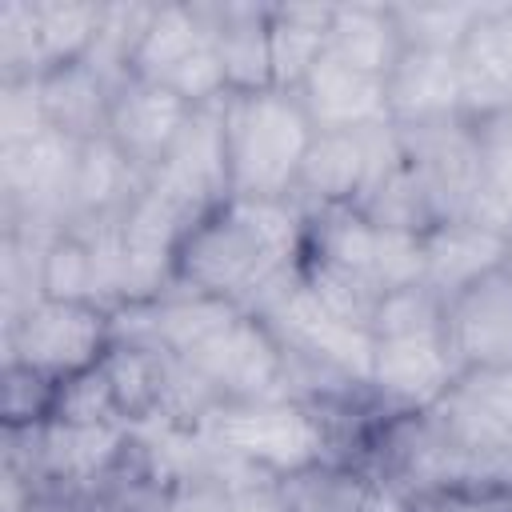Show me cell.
I'll list each match as a JSON object with an SVG mask.
<instances>
[{
  "label": "cell",
  "mask_w": 512,
  "mask_h": 512,
  "mask_svg": "<svg viewBox=\"0 0 512 512\" xmlns=\"http://www.w3.org/2000/svg\"><path fill=\"white\" fill-rule=\"evenodd\" d=\"M300 264L304 208L296 200H224L184 232L172 288L220 296L256 312L300 276Z\"/></svg>",
  "instance_id": "cell-1"
},
{
  "label": "cell",
  "mask_w": 512,
  "mask_h": 512,
  "mask_svg": "<svg viewBox=\"0 0 512 512\" xmlns=\"http://www.w3.org/2000/svg\"><path fill=\"white\" fill-rule=\"evenodd\" d=\"M228 200H292L300 164L316 136L292 92H228L220 100Z\"/></svg>",
  "instance_id": "cell-2"
},
{
  "label": "cell",
  "mask_w": 512,
  "mask_h": 512,
  "mask_svg": "<svg viewBox=\"0 0 512 512\" xmlns=\"http://www.w3.org/2000/svg\"><path fill=\"white\" fill-rule=\"evenodd\" d=\"M116 344V312L92 300H28L16 316H8L4 360L28 364L32 372L64 384L88 368H96Z\"/></svg>",
  "instance_id": "cell-3"
},
{
  "label": "cell",
  "mask_w": 512,
  "mask_h": 512,
  "mask_svg": "<svg viewBox=\"0 0 512 512\" xmlns=\"http://www.w3.org/2000/svg\"><path fill=\"white\" fill-rule=\"evenodd\" d=\"M220 404H256L292 396V360L272 332V324L256 312H240L224 332H216L204 348L184 360Z\"/></svg>",
  "instance_id": "cell-4"
},
{
  "label": "cell",
  "mask_w": 512,
  "mask_h": 512,
  "mask_svg": "<svg viewBox=\"0 0 512 512\" xmlns=\"http://www.w3.org/2000/svg\"><path fill=\"white\" fill-rule=\"evenodd\" d=\"M104 4L60 0H4L0 4V64L4 80L44 76L52 68L88 60L100 32Z\"/></svg>",
  "instance_id": "cell-5"
},
{
  "label": "cell",
  "mask_w": 512,
  "mask_h": 512,
  "mask_svg": "<svg viewBox=\"0 0 512 512\" xmlns=\"http://www.w3.org/2000/svg\"><path fill=\"white\" fill-rule=\"evenodd\" d=\"M404 160V136L396 124L368 132H316L296 176L292 200L300 208H356L360 196Z\"/></svg>",
  "instance_id": "cell-6"
},
{
  "label": "cell",
  "mask_w": 512,
  "mask_h": 512,
  "mask_svg": "<svg viewBox=\"0 0 512 512\" xmlns=\"http://www.w3.org/2000/svg\"><path fill=\"white\" fill-rule=\"evenodd\" d=\"M372 380L368 396L384 416H420L432 412L460 380L456 356L444 328L408 332V336H372Z\"/></svg>",
  "instance_id": "cell-7"
},
{
  "label": "cell",
  "mask_w": 512,
  "mask_h": 512,
  "mask_svg": "<svg viewBox=\"0 0 512 512\" xmlns=\"http://www.w3.org/2000/svg\"><path fill=\"white\" fill-rule=\"evenodd\" d=\"M404 136V152L412 160V168L420 172L436 220H456L468 216L476 196L484 192L488 176H484V148H480V132L468 120H448V124H432V128H400Z\"/></svg>",
  "instance_id": "cell-8"
},
{
  "label": "cell",
  "mask_w": 512,
  "mask_h": 512,
  "mask_svg": "<svg viewBox=\"0 0 512 512\" xmlns=\"http://www.w3.org/2000/svg\"><path fill=\"white\" fill-rule=\"evenodd\" d=\"M444 336L460 376L512 368V276L500 268L448 300Z\"/></svg>",
  "instance_id": "cell-9"
},
{
  "label": "cell",
  "mask_w": 512,
  "mask_h": 512,
  "mask_svg": "<svg viewBox=\"0 0 512 512\" xmlns=\"http://www.w3.org/2000/svg\"><path fill=\"white\" fill-rule=\"evenodd\" d=\"M292 96L300 100L316 132H368L392 124L388 80L340 60L336 52H324Z\"/></svg>",
  "instance_id": "cell-10"
},
{
  "label": "cell",
  "mask_w": 512,
  "mask_h": 512,
  "mask_svg": "<svg viewBox=\"0 0 512 512\" xmlns=\"http://www.w3.org/2000/svg\"><path fill=\"white\" fill-rule=\"evenodd\" d=\"M508 244L512 232L488 228L480 220L456 216V220H436L424 236V288L436 292L444 304L456 300L460 292H468L472 284L488 280L492 272L504 268L508 260Z\"/></svg>",
  "instance_id": "cell-11"
},
{
  "label": "cell",
  "mask_w": 512,
  "mask_h": 512,
  "mask_svg": "<svg viewBox=\"0 0 512 512\" xmlns=\"http://www.w3.org/2000/svg\"><path fill=\"white\" fill-rule=\"evenodd\" d=\"M388 116L404 132L464 120L460 56L440 48H404L388 72Z\"/></svg>",
  "instance_id": "cell-12"
},
{
  "label": "cell",
  "mask_w": 512,
  "mask_h": 512,
  "mask_svg": "<svg viewBox=\"0 0 512 512\" xmlns=\"http://www.w3.org/2000/svg\"><path fill=\"white\" fill-rule=\"evenodd\" d=\"M192 112L196 108H188L176 92L148 84V80H128L112 100L108 140L132 160V168L152 176L172 152V144L180 140Z\"/></svg>",
  "instance_id": "cell-13"
},
{
  "label": "cell",
  "mask_w": 512,
  "mask_h": 512,
  "mask_svg": "<svg viewBox=\"0 0 512 512\" xmlns=\"http://www.w3.org/2000/svg\"><path fill=\"white\" fill-rule=\"evenodd\" d=\"M36 96H40L48 132H56L72 144H88V140L108 136L116 88L88 60H76V64H64V68L36 76Z\"/></svg>",
  "instance_id": "cell-14"
},
{
  "label": "cell",
  "mask_w": 512,
  "mask_h": 512,
  "mask_svg": "<svg viewBox=\"0 0 512 512\" xmlns=\"http://www.w3.org/2000/svg\"><path fill=\"white\" fill-rule=\"evenodd\" d=\"M216 56L224 64L228 92L272 88V48H268V4H208Z\"/></svg>",
  "instance_id": "cell-15"
},
{
  "label": "cell",
  "mask_w": 512,
  "mask_h": 512,
  "mask_svg": "<svg viewBox=\"0 0 512 512\" xmlns=\"http://www.w3.org/2000/svg\"><path fill=\"white\" fill-rule=\"evenodd\" d=\"M144 184L148 176L132 168V160L108 136L88 140L80 144L76 172H72V220L124 216V208L144 192Z\"/></svg>",
  "instance_id": "cell-16"
},
{
  "label": "cell",
  "mask_w": 512,
  "mask_h": 512,
  "mask_svg": "<svg viewBox=\"0 0 512 512\" xmlns=\"http://www.w3.org/2000/svg\"><path fill=\"white\" fill-rule=\"evenodd\" d=\"M208 40H212L208 4H152V16L132 56V80L164 84Z\"/></svg>",
  "instance_id": "cell-17"
},
{
  "label": "cell",
  "mask_w": 512,
  "mask_h": 512,
  "mask_svg": "<svg viewBox=\"0 0 512 512\" xmlns=\"http://www.w3.org/2000/svg\"><path fill=\"white\" fill-rule=\"evenodd\" d=\"M332 4H268L272 88L296 92L312 64L328 52Z\"/></svg>",
  "instance_id": "cell-18"
},
{
  "label": "cell",
  "mask_w": 512,
  "mask_h": 512,
  "mask_svg": "<svg viewBox=\"0 0 512 512\" xmlns=\"http://www.w3.org/2000/svg\"><path fill=\"white\" fill-rule=\"evenodd\" d=\"M328 52L388 80V72L404 56V36L396 28L392 4H332Z\"/></svg>",
  "instance_id": "cell-19"
},
{
  "label": "cell",
  "mask_w": 512,
  "mask_h": 512,
  "mask_svg": "<svg viewBox=\"0 0 512 512\" xmlns=\"http://www.w3.org/2000/svg\"><path fill=\"white\" fill-rule=\"evenodd\" d=\"M36 292L48 296V300H92V304H104L100 260H96V248L84 236V228L68 224L48 240V248L40 252V268H36Z\"/></svg>",
  "instance_id": "cell-20"
},
{
  "label": "cell",
  "mask_w": 512,
  "mask_h": 512,
  "mask_svg": "<svg viewBox=\"0 0 512 512\" xmlns=\"http://www.w3.org/2000/svg\"><path fill=\"white\" fill-rule=\"evenodd\" d=\"M368 484H372L368 468H352V464L312 468L304 476L284 480L288 512H360Z\"/></svg>",
  "instance_id": "cell-21"
},
{
  "label": "cell",
  "mask_w": 512,
  "mask_h": 512,
  "mask_svg": "<svg viewBox=\"0 0 512 512\" xmlns=\"http://www.w3.org/2000/svg\"><path fill=\"white\" fill-rule=\"evenodd\" d=\"M484 4H392L404 48H440L460 52Z\"/></svg>",
  "instance_id": "cell-22"
},
{
  "label": "cell",
  "mask_w": 512,
  "mask_h": 512,
  "mask_svg": "<svg viewBox=\"0 0 512 512\" xmlns=\"http://www.w3.org/2000/svg\"><path fill=\"white\" fill-rule=\"evenodd\" d=\"M56 380L32 372L28 364L4 360V432H32L56 412Z\"/></svg>",
  "instance_id": "cell-23"
},
{
  "label": "cell",
  "mask_w": 512,
  "mask_h": 512,
  "mask_svg": "<svg viewBox=\"0 0 512 512\" xmlns=\"http://www.w3.org/2000/svg\"><path fill=\"white\" fill-rule=\"evenodd\" d=\"M444 312H448V304L436 292H428L424 284H416V288H400V292L380 296L368 328H372V336L436 332V328H444Z\"/></svg>",
  "instance_id": "cell-24"
},
{
  "label": "cell",
  "mask_w": 512,
  "mask_h": 512,
  "mask_svg": "<svg viewBox=\"0 0 512 512\" xmlns=\"http://www.w3.org/2000/svg\"><path fill=\"white\" fill-rule=\"evenodd\" d=\"M52 420H64V424H124V416L116 408V396H112V384H108V372H104V360L56 388Z\"/></svg>",
  "instance_id": "cell-25"
},
{
  "label": "cell",
  "mask_w": 512,
  "mask_h": 512,
  "mask_svg": "<svg viewBox=\"0 0 512 512\" xmlns=\"http://www.w3.org/2000/svg\"><path fill=\"white\" fill-rule=\"evenodd\" d=\"M0 92H4L0 96V148L24 144V140H36V136L48 132L44 108H40V96H36V76L4 80Z\"/></svg>",
  "instance_id": "cell-26"
},
{
  "label": "cell",
  "mask_w": 512,
  "mask_h": 512,
  "mask_svg": "<svg viewBox=\"0 0 512 512\" xmlns=\"http://www.w3.org/2000/svg\"><path fill=\"white\" fill-rule=\"evenodd\" d=\"M164 512H232V484L212 468L188 472L164 488Z\"/></svg>",
  "instance_id": "cell-27"
},
{
  "label": "cell",
  "mask_w": 512,
  "mask_h": 512,
  "mask_svg": "<svg viewBox=\"0 0 512 512\" xmlns=\"http://www.w3.org/2000/svg\"><path fill=\"white\" fill-rule=\"evenodd\" d=\"M476 132H480V148H484L488 188L496 192V200L504 204V212L512 220V124L504 116H492V120L476 124Z\"/></svg>",
  "instance_id": "cell-28"
},
{
  "label": "cell",
  "mask_w": 512,
  "mask_h": 512,
  "mask_svg": "<svg viewBox=\"0 0 512 512\" xmlns=\"http://www.w3.org/2000/svg\"><path fill=\"white\" fill-rule=\"evenodd\" d=\"M232 512H288V492L284 480L252 476L232 488Z\"/></svg>",
  "instance_id": "cell-29"
},
{
  "label": "cell",
  "mask_w": 512,
  "mask_h": 512,
  "mask_svg": "<svg viewBox=\"0 0 512 512\" xmlns=\"http://www.w3.org/2000/svg\"><path fill=\"white\" fill-rule=\"evenodd\" d=\"M360 512H416V500H412L400 484H392V480H384V476H372Z\"/></svg>",
  "instance_id": "cell-30"
},
{
  "label": "cell",
  "mask_w": 512,
  "mask_h": 512,
  "mask_svg": "<svg viewBox=\"0 0 512 512\" xmlns=\"http://www.w3.org/2000/svg\"><path fill=\"white\" fill-rule=\"evenodd\" d=\"M416 512H440V508H436V504H420V500H416Z\"/></svg>",
  "instance_id": "cell-31"
},
{
  "label": "cell",
  "mask_w": 512,
  "mask_h": 512,
  "mask_svg": "<svg viewBox=\"0 0 512 512\" xmlns=\"http://www.w3.org/2000/svg\"><path fill=\"white\" fill-rule=\"evenodd\" d=\"M504 272L512 276V244H508V260H504Z\"/></svg>",
  "instance_id": "cell-32"
}]
</instances>
